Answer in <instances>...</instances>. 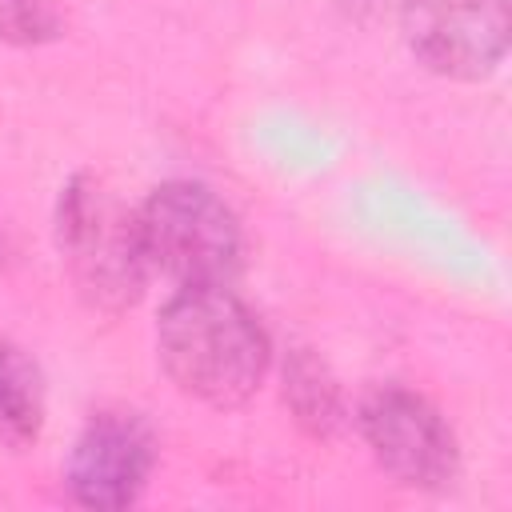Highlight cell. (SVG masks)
I'll list each match as a JSON object with an SVG mask.
<instances>
[{"instance_id":"6da1fadb","label":"cell","mask_w":512,"mask_h":512,"mask_svg":"<svg viewBox=\"0 0 512 512\" xmlns=\"http://www.w3.org/2000/svg\"><path fill=\"white\" fill-rule=\"evenodd\" d=\"M156 356L168 380L208 408L248 404L272 368L264 324L220 284L176 288L164 300L156 316Z\"/></svg>"},{"instance_id":"7a4b0ae2","label":"cell","mask_w":512,"mask_h":512,"mask_svg":"<svg viewBox=\"0 0 512 512\" xmlns=\"http://www.w3.org/2000/svg\"><path fill=\"white\" fill-rule=\"evenodd\" d=\"M56 252L76 296L104 316L128 312L148 284L136 208L92 172H76L56 200Z\"/></svg>"},{"instance_id":"3957f363","label":"cell","mask_w":512,"mask_h":512,"mask_svg":"<svg viewBox=\"0 0 512 512\" xmlns=\"http://www.w3.org/2000/svg\"><path fill=\"white\" fill-rule=\"evenodd\" d=\"M148 272L176 288H232L244 268V232L236 212L196 180H168L136 208Z\"/></svg>"},{"instance_id":"277c9868","label":"cell","mask_w":512,"mask_h":512,"mask_svg":"<svg viewBox=\"0 0 512 512\" xmlns=\"http://www.w3.org/2000/svg\"><path fill=\"white\" fill-rule=\"evenodd\" d=\"M356 424L368 452L396 484L444 492L460 476L456 436L428 396L404 384H380L360 400Z\"/></svg>"},{"instance_id":"5b68a950","label":"cell","mask_w":512,"mask_h":512,"mask_svg":"<svg viewBox=\"0 0 512 512\" xmlns=\"http://www.w3.org/2000/svg\"><path fill=\"white\" fill-rule=\"evenodd\" d=\"M400 32L416 64L444 80H484L508 56V0H404Z\"/></svg>"},{"instance_id":"8992f818","label":"cell","mask_w":512,"mask_h":512,"mask_svg":"<svg viewBox=\"0 0 512 512\" xmlns=\"http://www.w3.org/2000/svg\"><path fill=\"white\" fill-rule=\"evenodd\" d=\"M156 468V432L140 412L104 408L88 416L72 440L64 484L76 504L96 512H120L136 504Z\"/></svg>"},{"instance_id":"52a82bcc","label":"cell","mask_w":512,"mask_h":512,"mask_svg":"<svg viewBox=\"0 0 512 512\" xmlns=\"http://www.w3.org/2000/svg\"><path fill=\"white\" fill-rule=\"evenodd\" d=\"M44 428V380L32 356L0 336V444L24 448Z\"/></svg>"},{"instance_id":"ba28073f","label":"cell","mask_w":512,"mask_h":512,"mask_svg":"<svg viewBox=\"0 0 512 512\" xmlns=\"http://www.w3.org/2000/svg\"><path fill=\"white\" fill-rule=\"evenodd\" d=\"M284 396L296 412L300 424L328 432L340 420V392L336 380L324 372V364L316 356H308L304 348L292 356V364L284 368Z\"/></svg>"},{"instance_id":"9c48e42d","label":"cell","mask_w":512,"mask_h":512,"mask_svg":"<svg viewBox=\"0 0 512 512\" xmlns=\"http://www.w3.org/2000/svg\"><path fill=\"white\" fill-rule=\"evenodd\" d=\"M56 32V16L44 0H0V36L4 40H44Z\"/></svg>"}]
</instances>
